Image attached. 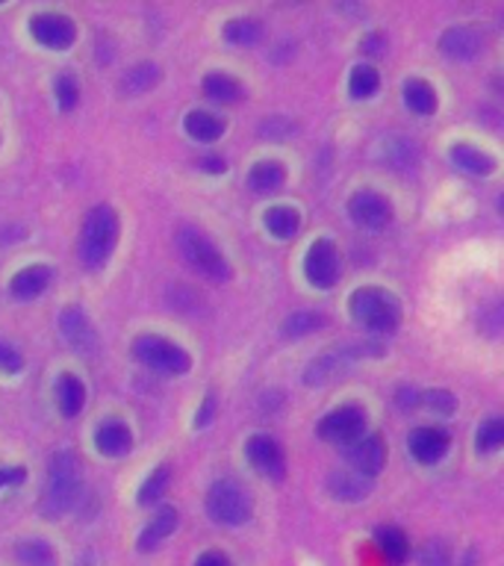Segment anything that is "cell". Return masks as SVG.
Returning <instances> with one entry per match:
<instances>
[{
	"mask_svg": "<svg viewBox=\"0 0 504 566\" xmlns=\"http://www.w3.org/2000/svg\"><path fill=\"white\" fill-rule=\"evenodd\" d=\"M115 242H118V216L113 207L97 203L86 212V219L80 224V239H77V256L80 263L86 265L88 272L104 269L106 260L113 256Z\"/></svg>",
	"mask_w": 504,
	"mask_h": 566,
	"instance_id": "obj_1",
	"label": "cell"
},
{
	"mask_svg": "<svg viewBox=\"0 0 504 566\" xmlns=\"http://www.w3.org/2000/svg\"><path fill=\"white\" fill-rule=\"evenodd\" d=\"M80 499V463L71 451H56L48 467L42 511L44 516H65Z\"/></svg>",
	"mask_w": 504,
	"mask_h": 566,
	"instance_id": "obj_2",
	"label": "cell"
},
{
	"mask_svg": "<svg viewBox=\"0 0 504 566\" xmlns=\"http://www.w3.org/2000/svg\"><path fill=\"white\" fill-rule=\"evenodd\" d=\"M177 251L183 256L189 269L207 277V281L224 283L230 281V263L228 256L221 254L219 248L212 245V239L198 228H180L177 230Z\"/></svg>",
	"mask_w": 504,
	"mask_h": 566,
	"instance_id": "obj_3",
	"label": "cell"
},
{
	"mask_svg": "<svg viewBox=\"0 0 504 566\" xmlns=\"http://www.w3.org/2000/svg\"><path fill=\"white\" fill-rule=\"evenodd\" d=\"M251 511H254L251 493L239 481H233V478H221L207 493V513L219 525H230V528L245 525L251 520Z\"/></svg>",
	"mask_w": 504,
	"mask_h": 566,
	"instance_id": "obj_4",
	"label": "cell"
},
{
	"mask_svg": "<svg viewBox=\"0 0 504 566\" xmlns=\"http://www.w3.org/2000/svg\"><path fill=\"white\" fill-rule=\"evenodd\" d=\"M351 313L363 327L375 334H392L401 322V304L384 290H357L351 295Z\"/></svg>",
	"mask_w": 504,
	"mask_h": 566,
	"instance_id": "obj_5",
	"label": "cell"
},
{
	"mask_svg": "<svg viewBox=\"0 0 504 566\" xmlns=\"http://www.w3.org/2000/svg\"><path fill=\"white\" fill-rule=\"evenodd\" d=\"M133 354H136V360L150 371H159V375H186L192 360H189V354L180 348V345L168 343L162 336L157 334H141L136 343H133Z\"/></svg>",
	"mask_w": 504,
	"mask_h": 566,
	"instance_id": "obj_6",
	"label": "cell"
},
{
	"mask_svg": "<svg viewBox=\"0 0 504 566\" xmlns=\"http://www.w3.org/2000/svg\"><path fill=\"white\" fill-rule=\"evenodd\" d=\"M371 345H336V348H327L304 369V384L307 387H325V384H330V380L351 369V363L363 357Z\"/></svg>",
	"mask_w": 504,
	"mask_h": 566,
	"instance_id": "obj_7",
	"label": "cell"
},
{
	"mask_svg": "<svg viewBox=\"0 0 504 566\" xmlns=\"http://www.w3.org/2000/svg\"><path fill=\"white\" fill-rule=\"evenodd\" d=\"M366 431V413L360 407H339L334 413H327L318 424V437L336 446H351Z\"/></svg>",
	"mask_w": 504,
	"mask_h": 566,
	"instance_id": "obj_8",
	"label": "cell"
},
{
	"mask_svg": "<svg viewBox=\"0 0 504 566\" xmlns=\"http://www.w3.org/2000/svg\"><path fill=\"white\" fill-rule=\"evenodd\" d=\"M60 331L62 339L74 348L83 357H95L97 348H101V339H97V331L92 327L88 316L83 313V307H65L60 316Z\"/></svg>",
	"mask_w": 504,
	"mask_h": 566,
	"instance_id": "obj_9",
	"label": "cell"
},
{
	"mask_svg": "<svg viewBox=\"0 0 504 566\" xmlns=\"http://www.w3.org/2000/svg\"><path fill=\"white\" fill-rule=\"evenodd\" d=\"M348 212H351V219L360 224V228L369 230H380L387 228L389 219H392V207L384 195L371 192V189H360V192L351 195V201H348Z\"/></svg>",
	"mask_w": 504,
	"mask_h": 566,
	"instance_id": "obj_10",
	"label": "cell"
},
{
	"mask_svg": "<svg viewBox=\"0 0 504 566\" xmlns=\"http://www.w3.org/2000/svg\"><path fill=\"white\" fill-rule=\"evenodd\" d=\"M309 283H316L322 290L334 286L339 277V251L334 248L330 239H318L316 245L307 251V263H304Z\"/></svg>",
	"mask_w": 504,
	"mask_h": 566,
	"instance_id": "obj_11",
	"label": "cell"
},
{
	"mask_svg": "<svg viewBox=\"0 0 504 566\" xmlns=\"http://www.w3.org/2000/svg\"><path fill=\"white\" fill-rule=\"evenodd\" d=\"M245 454L251 460V467L265 478H274V481H281L283 472H286V460H283L281 446L272 440V437H265V433H254L245 446Z\"/></svg>",
	"mask_w": 504,
	"mask_h": 566,
	"instance_id": "obj_12",
	"label": "cell"
},
{
	"mask_svg": "<svg viewBox=\"0 0 504 566\" xmlns=\"http://www.w3.org/2000/svg\"><path fill=\"white\" fill-rule=\"evenodd\" d=\"M30 33H33L35 42L44 44V48L65 51V48H71V42H74L77 30H74V21H71V18L48 12V15H35L33 21H30Z\"/></svg>",
	"mask_w": 504,
	"mask_h": 566,
	"instance_id": "obj_13",
	"label": "cell"
},
{
	"mask_svg": "<svg viewBox=\"0 0 504 566\" xmlns=\"http://www.w3.org/2000/svg\"><path fill=\"white\" fill-rule=\"evenodd\" d=\"M484 33L477 30V27H469V24H458V27H449L440 39V51L451 60H475L484 53Z\"/></svg>",
	"mask_w": 504,
	"mask_h": 566,
	"instance_id": "obj_14",
	"label": "cell"
},
{
	"mask_svg": "<svg viewBox=\"0 0 504 566\" xmlns=\"http://www.w3.org/2000/svg\"><path fill=\"white\" fill-rule=\"evenodd\" d=\"M345 458L354 467V472L363 478H375L387 463V449L378 437H360L351 446H345Z\"/></svg>",
	"mask_w": 504,
	"mask_h": 566,
	"instance_id": "obj_15",
	"label": "cell"
},
{
	"mask_svg": "<svg viewBox=\"0 0 504 566\" xmlns=\"http://www.w3.org/2000/svg\"><path fill=\"white\" fill-rule=\"evenodd\" d=\"M449 451V433L440 431V428H416L410 433V454H413L419 463H437V460L445 458Z\"/></svg>",
	"mask_w": 504,
	"mask_h": 566,
	"instance_id": "obj_16",
	"label": "cell"
},
{
	"mask_svg": "<svg viewBox=\"0 0 504 566\" xmlns=\"http://www.w3.org/2000/svg\"><path fill=\"white\" fill-rule=\"evenodd\" d=\"M327 490L339 502H363L369 499L371 493V478H363L357 472H348V469H339V472H330L327 475Z\"/></svg>",
	"mask_w": 504,
	"mask_h": 566,
	"instance_id": "obj_17",
	"label": "cell"
},
{
	"mask_svg": "<svg viewBox=\"0 0 504 566\" xmlns=\"http://www.w3.org/2000/svg\"><path fill=\"white\" fill-rule=\"evenodd\" d=\"M380 157L392 171H413L419 166V145L407 136H389L380 145Z\"/></svg>",
	"mask_w": 504,
	"mask_h": 566,
	"instance_id": "obj_18",
	"label": "cell"
},
{
	"mask_svg": "<svg viewBox=\"0 0 504 566\" xmlns=\"http://www.w3.org/2000/svg\"><path fill=\"white\" fill-rule=\"evenodd\" d=\"M451 163L460 168V171H466V175L472 177H486L493 175L495 171V159L490 157V154H484L481 148H475V145H454V148L449 150Z\"/></svg>",
	"mask_w": 504,
	"mask_h": 566,
	"instance_id": "obj_19",
	"label": "cell"
},
{
	"mask_svg": "<svg viewBox=\"0 0 504 566\" xmlns=\"http://www.w3.org/2000/svg\"><path fill=\"white\" fill-rule=\"evenodd\" d=\"M177 528V511L175 507H159L157 513H154V520L141 528L139 534V548L141 552H150V548H157L159 543L166 537H171Z\"/></svg>",
	"mask_w": 504,
	"mask_h": 566,
	"instance_id": "obj_20",
	"label": "cell"
},
{
	"mask_svg": "<svg viewBox=\"0 0 504 566\" xmlns=\"http://www.w3.org/2000/svg\"><path fill=\"white\" fill-rule=\"evenodd\" d=\"M51 277H53V272L48 269V265H30V269H24V272H18L9 286H12V295H15V298L30 301L48 290Z\"/></svg>",
	"mask_w": 504,
	"mask_h": 566,
	"instance_id": "obj_21",
	"label": "cell"
},
{
	"mask_svg": "<svg viewBox=\"0 0 504 566\" xmlns=\"http://www.w3.org/2000/svg\"><path fill=\"white\" fill-rule=\"evenodd\" d=\"M325 325V313H318V310H295V313H290V316L283 318L281 334L283 339H304V336L316 334V331H322Z\"/></svg>",
	"mask_w": 504,
	"mask_h": 566,
	"instance_id": "obj_22",
	"label": "cell"
},
{
	"mask_svg": "<svg viewBox=\"0 0 504 566\" xmlns=\"http://www.w3.org/2000/svg\"><path fill=\"white\" fill-rule=\"evenodd\" d=\"M95 442H97V451L106 454V458H122V454H127L133 446L130 431H127L122 422L101 424L95 433Z\"/></svg>",
	"mask_w": 504,
	"mask_h": 566,
	"instance_id": "obj_23",
	"label": "cell"
},
{
	"mask_svg": "<svg viewBox=\"0 0 504 566\" xmlns=\"http://www.w3.org/2000/svg\"><path fill=\"white\" fill-rule=\"evenodd\" d=\"M159 83V65L157 62H139V65H133L127 74L122 77V92L130 97H139L145 92Z\"/></svg>",
	"mask_w": 504,
	"mask_h": 566,
	"instance_id": "obj_24",
	"label": "cell"
},
{
	"mask_svg": "<svg viewBox=\"0 0 504 566\" xmlns=\"http://www.w3.org/2000/svg\"><path fill=\"white\" fill-rule=\"evenodd\" d=\"M283 184H286V171H283L281 163H272V159H265V163L254 166L251 168V175H248V186H251L256 195L277 192Z\"/></svg>",
	"mask_w": 504,
	"mask_h": 566,
	"instance_id": "obj_25",
	"label": "cell"
},
{
	"mask_svg": "<svg viewBox=\"0 0 504 566\" xmlns=\"http://www.w3.org/2000/svg\"><path fill=\"white\" fill-rule=\"evenodd\" d=\"M375 543H378L380 555L387 557L392 566H401L407 560L410 546H407V537L396 528V525H380V528L375 531Z\"/></svg>",
	"mask_w": 504,
	"mask_h": 566,
	"instance_id": "obj_26",
	"label": "cell"
},
{
	"mask_svg": "<svg viewBox=\"0 0 504 566\" xmlns=\"http://www.w3.org/2000/svg\"><path fill=\"white\" fill-rule=\"evenodd\" d=\"M15 557L21 566H56V552L48 539H21L15 548Z\"/></svg>",
	"mask_w": 504,
	"mask_h": 566,
	"instance_id": "obj_27",
	"label": "cell"
},
{
	"mask_svg": "<svg viewBox=\"0 0 504 566\" xmlns=\"http://www.w3.org/2000/svg\"><path fill=\"white\" fill-rule=\"evenodd\" d=\"M56 401H60V410L65 416H77L86 405V389L80 384V378L74 375H62L56 380Z\"/></svg>",
	"mask_w": 504,
	"mask_h": 566,
	"instance_id": "obj_28",
	"label": "cell"
},
{
	"mask_svg": "<svg viewBox=\"0 0 504 566\" xmlns=\"http://www.w3.org/2000/svg\"><path fill=\"white\" fill-rule=\"evenodd\" d=\"M265 228H269L272 237L292 239L301 228L298 210H292V207H272V210L265 212Z\"/></svg>",
	"mask_w": 504,
	"mask_h": 566,
	"instance_id": "obj_29",
	"label": "cell"
},
{
	"mask_svg": "<svg viewBox=\"0 0 504 566\" xmlns=\"http://www.w3.org/2000/svg\"><path fill=\"white\" fill-rule=\"evenodd\" d=\"M186 133L198 142H216L224 133V122L212 113L198 109V113H189V118H186Z\"/></svg>",
	"mask_w": 504,
	"mask_h": 566,
	"instance_id": "obj_30",
	"label": "cell"
},
{
	"mask_svg": "<svg viewBox=\"0 0 504 566\" xmlns=\"http://www.w3.org/2000/svg\"><path fill=\"white\" fill-rule=\"evenodd\" d=\"M203 92H207L212 101H219V104H237L239 97H242V86H239L230 74H221V71L207 74V80H203Z\"/></svg>",
	"mask_w": 504,
	"mask_h": 566,
	"instance_id": "obj_31",
	"label": "cell"
},
{
	"mask_svg": "<svg viewBox=\"0 0 504 566\" xmlns=\"http://www.w3.org/2000/svg\"><path fill=\"white\" fill-rule=\"evenodd\" d=\"M405 104L419 115H431L437 109V95L424 80H407L405 83Z\"/></svg>",
	"mask_w": 504,
	"mask_h": 566,
	"instance_id": "obj_32",
	"label": "cell"
},
{
	"mask_svg": "<svg viewBox=\"0 0 504 566\" xmlns=\"http://www.w3.org/2000/svg\"><path fill=\"white\" fill-rule=\"evenodd\" d=\"M260 33H263V27L256 18H237V21H230L224 27V39L230 44H237V48H251V44L260 42Z\"/></svg>",
	"mask_w": 504,
	"mask_h": 566,
	"instance_id": "obj_33",
	"label": "cell"
},
{
	"mask_svg": "<svg viewBox=\"0 0 504 566\" xmlns=\"http://www.w3.org/2000/svg\"><path fill=\"white\" fill-rule=\"evenodd\" d=\"M168 481H171V469L162 463V467H157L148 478H145V484H141V490H139V504L159 502V499L166 495Z\"/></svg>",
	"mask_w": 504,
	"mask_h": 566,
	"instance_id": "obj_34",
	"label": "cell"
},
{
	"mask_svg": "<svg viewBox=\"0 0 504 566\" xmlns=\"http://www.w3.org/2000/svg\"><path fill=\"white\" fill-rule=\"evenodd\" d=\"M380 86V77L378 71L371 69V65H357V69L351 71V80H348V92H351V97H371L375 92H378Z\"/></svg>",
	"mask_w": 504,
	"mask_h": 566,
	"instance_id": "obj_35",
	"label": "cell"
},
{
	"mask_svg": "<svg viewBox=\"0 0 504 566\" xmlns=\"http://www.w3.org/2000/svg\"><path fill=\"white\" fill-rule=\"evenodd\" d=\"M504 442V422L502 419H490L477 428V449L495 451Z\"/></svg>",
	"mask_w": 504,
	"mask_h": 566,
	"instance_id": "obj_36",
	"label": "cell"
},
{
	"mask_svg": "<svg viewBox=\"0 0 504 566\" xmlns=\"http://www.w3.org/2000/svg\"><path fill=\"white\" fill-rule=\"evenodd\" d=\"M53 92H56V101H60L62 109H74L80 101V86L77 80L71 77V74H62V77H56V83H53Z\"/></svg>",
	"mask_w": 504,
	"mask_h": 566,
	"instance_id": "obj_37",
	"label": "cell"
},
{
	"mask_svg": "<svg viewBox=\"0 0 504 566\" xmlns=\"http://www.w3.org/2000/svg\"><path fill=\"white\" fill-rule=\"evenodd\" d=\"M419 566H451L449 546L442 539H431L424 543L422 555H419Z\"/></svg>",
	"mask_w": 504,
	"mask_h": 566,
	"instance_id": "obj_38",
	"label": "cell"
},
{
	"mask_svg": "<svg viewBox=\"0 0 504 566\" xmlns=\"http://www.w3.org/2000/svg\"><path fill=\"white\" fill-rule=\"evenodd\" d=\"M424 401H428V407H431L433 413L451 416L454 410H458V398L451 396V392H445V389H433V392L424 396Z\"/></svg>",
	"mask_w": 504,
	"mask_h": 566,
	"instance_id": "obj_39",
	"label": "cell"
},
{
	"mask_svg": "<svg viewBox=\"0 0 504 566\" xmlns=\"http://www.w3.org/2000/svg\"><path fill=\"white\" fill-rule=\"evenodd\" d=\"M24 369V360H21V354L12 348V345L0 343V371H7V375H15V371Z\"/></svg>",
	"mask_w": 504,
	"mask_h": 566,
	"instance_id": "obj_40",
	"label": "cell"
},
{
	"mask_svg": "<svg viewBox=\"0 0 504 566\" xmlns=\"http://www.w3.org/2000/svg\"><path fill=\"white\" fill-rule=\"evenodd\" d=\"M292 130H295V127H292L286 118H281V115H277V118H265V122L260 124V133L269 136V139H281V136H286V133Z\"/></svg>",
	"mask_w": 504,
	"mask_h": 566,
	"instance_id": "obj_41",
	"label": "cell"
},
{
	"mask_svg": "<svg viewBox=\"0 0 504 566\" xmlns=\"http://www.w3.org/2000/svg\"><path fill=\"white\" fill-rule=\"evenodd\" d=\"M481 325H484V331L490 336L498 334V331H502V307H498V304H490V307L481 313Z\"/></svg>",
	"mask_w": 504,
	"mask_h": 566,
	"instance_id": "obj_42",
	"label": "cell"
},
{
	"mask_svg": "<svg viewBox=\"0 0 504 566\" xmlns=\"http://www.w3.org/2000/svg\"><path fill=\"white\" fill-rule=\"evenodd\" d=\"M24 478H27V472L21 467H3L0 469V490H3V486L21 484Z\"/></svg>",
	"mask_w": 504,
	"mask_h": 566,
	"instance_id": "obj_43",
	"label": "cell"
},
{
	"mask_svg": "<svg viewBox=\"0 0 504 566\" xmlns=\"http://www.w3.org/2000/svg\"><path fill=\"white\" fill-rule=\"evenodd\" d=\"M212 413H216V396L210 392V396L203 398L201 410L195 413V424H198V428H207V424H210V419H212Z\"/></svg>",
	"mask_w": 504,
	"mask_h": 566,
	"instance_id": "obj_44",
	"label": "cell"
},
{
	"mask_svg": "<svg viewBox=\"0 0 504 566\" xmlns=\"http://www.w3.org/2000/svg\"><path fill=\"white\" fill-rule=\"evenodd\" d=\"M195 566H233L228 560V555H221V552H203L198 560H195Z\"/></svg>",
	"mask_w": 504,
	"mask_h": 566,
	"instance_id": "obj_45",
	"label": "cell"
},
{
	"mask_svg": "<svg viewBox=\"0 0 504 566\" xmlns=\"http://www.w3.org/2000/svg\"><path fill=\"white\" fill-rule=\"evenodd\" d=\"M416 401H419V396H416V389H410V387H401L398 389V405L405 407H416Z\"/></svg>",
	"mask_w": 504,
	"mask_h": 566,
	"instance_id": "obj_46",
	"label": "cell"
},
{
	"mask_svg": "<svg viewBox=\"0 0 504 566\" xmlns=\"http://www.w3.org/2000/svg\"><path fill=\"white\" fill-rule=\"evenodd\" d=\"M198 166H201L203 171H212V175H216V171H224V159H219V157H203L201 163H198Z\"/></svg>",
	"mask_w": 504,
	"mask_h": 566,
	"instance_id": "obj_47",
	"label": "cell"
},
{
	"mask_svg": "<svg viewBox=\"0 0 504 566\" xmlns=\"http://www.w3.org/2000/svg\"><path fill=\"white\" fill-rule=\"evenodd\" d=\"M380 44H384V39H380V35H369V39L363 42V51H366V53H380Z\"/></svg>",
	"mask_w": 504,
	"mask_h": 566,
	"instance_id": "obj_48",
	"label": "cell"
}]
</instances>
